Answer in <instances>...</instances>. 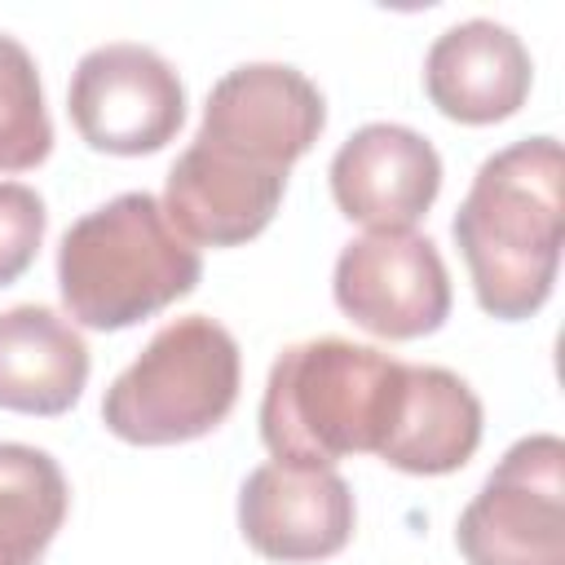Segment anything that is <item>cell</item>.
Returning <instances> with one entry per match:
<instances>
[{
	"instance_id": "1",
	"label": "cell",
	"mask_w": 565,
	"mask_h": 565,
	"mask_svg": "<svg viewBox=\"0 0 565 565\" xmlns=\"http://www.w3.org/2000/svg\"><path fill=\"white\" fill-rule=\"evenodd\" d=\"M450 234L490 318L521 322L539 313L552 296L565 238L561 141L543 132L494 150L477 168Z\"/></svg>"
},
{
	"instance_id": "2",
	"label": "cell",
	"mask_w": 565,
	"mask_h": 565,
	"mask_svg": "<svg viewBox=\"0 0 565 565\" xmlns=\"http://www.w3.org/2000/svg\"><path fill=\"white\" fill-rule=\"evenodd\" d=\"M406 388V362L318 335L287 344L260 393V441L278 463L335 468L344 455H380Z\"/></svg>"
},
{
	"instance_id": "3",
	"label": "cell",
	"mask_w": 565,
	"mask_h": 565,
	"mask_svg": "<svg viewBox=\"0 0 565 565\" xmlns=\"http://www.w3.org/2000/svg\"><path fill=\"white\" fill-rule=\"evenodd\" d=\"M203 278V256L168 221L150 190H124L84 212L57 243V291L66 313L88 331H124Z\"/></svg>"
},
{
	"instance_id": "4",
	"label": "cell",
	"mask_w": 565,
	"mask_h": 565,
	"mask_svg": "<svg viewBox=\"0 0 565 565\" xmlns=\"http://www.w3.org/2000/svg\"><path fill=\"white\" fill-rule=\"evenodd\" d=\"M238 340L207 313L172 318L115 375L102 424L128 446H177L207 437L238 402Z\"/></svg>"
},
{
	"instance_id": "5",
	"label": "cell",
	"mask_w": 565,
	"mask_h": 565,
	"mask_svg": "<svg viewBox=\"0 0 565 565\" xmlns=\"http://www.w3.org/2000/svg\"><path fill=\"white\" fill-rule=\"evenodd\" d=\"M455 543L468 565H565V441H512L459 512Z\"/></svg>"
},
{
	"instance_id": "6",
	"label": "cell",
	"mask_w": 565,
	"mask_h": 565,
	"mask_svg": "<svg viewBox=\"0 0 565 565\" xmlns=\"http://www.w3.org/2000/svg\"><path fill=\"white\" fill-rule=\"evenodd\" d=\"M322 128L327 102L305 71L287 62H243L207 88L194 146L230 163L287 177L291 163L313 150Z\"/></svg>"
},
{
	"instance_id": "7",
	"label": "cell",
	"mask_w": 565,
	"mask_h": 565,
	"mask_svg": "<svg viewBox=\"0 0 565 565\" xmlns=\"http://www.w3.org/2000/svg\"><path fill=\"white\" fill-rule=\"evenodd\" d=\"M66 110L75 132L102 154H154L185 119V84L177 66L137 40H110L79 57Z\"/></svg>"
},
{
	"instance_id": "8",
	"label": "cell",
	"mask_w": 565,
	"mask_h": 565,
	"mask_svg": "<svg viewBox=\"0 0 565 565\" xmlns=\"http://www.w3.org/2000/svg\"><path fill=\"white\" fill-rule=\"evenodd\" d=\"M335 305L380 340L433 335L450 313V274L428 234L371 230L340 247L331 274Z\"/></svg>"
},
{
	"instance_id": "9",
	"label": "cell",
	"mask_w": 565,
	"mask_h": 565,
	"mask_svg": "<svg viewBox=\"0 0 565 565\" xmlns=\"http://www.w3.org/2000/svg\"><path fill=\"white\" fill-rule=\"evenodd\" d=\"M353 486L335 468L260 463L238 490V530L265 561L300 565L344 552L353 539Z\"/></svg>"
},
{
	"instance_id": "10",
	"label": "cell",
	"mask_w": 565,
	"mask_h": 565,
	"mask_svg": "<svg viewBox=\"0 0 565 565\" xmlns=\"http://www.w3.org/2000/svg\"><path fill=\"white\" fill-rule=\"evenodd\" d=\"M331 199L366 230H411L441 190V154L406 124H362L331 154Z\"/></svg>"
},
{
	"instance_id": "11",
	"label": "cell",
	"mask_w": 565,
	"mask_h": 565,
	"mask_svg": "<svg viewBox=\"0 0 565 565\" xmlns=\"http://www.w3.org/2000/svg\"><path fill=\"white\" fill-rule=\"evenodd\" d=\"M534 62L521 35L494 18L446 26L424 53L428 102L459 124H499L530 97Z\"/></svg>"
},
{
	"instance_id": "12",
	"label": "cell",
	"mask_w": 565,
	"mask_h": 565,
	"mask_svg": "<svg viewBox=\"0 0 565 565\" xmlns=\"http://www.w3.org/2000/svg\"><path fill=\"white\" fill-rule=\"evenodd\" d=\"M282 190L287 177L238 168L190 141L168 168V185L159 203L168 221L181 230V238L203 247H238L274 221Z\"/></svg>"
},
{
	"instance_id": "13",
	"label": "cell",
	"mask_w": 565,
	"mask_h": 565,
	"mask_svg": "<svg viewBox=\"0 0 565 565\" xmlns=\"http://www.w3.org/2000/svg\"><path fill=\"white\" fill-rule=\"evenodd\" d=\"M481 397L446 366L406 362V388L380 459L411 477H446L481 446Z\"/></svg>"
},
{
	"instance_id": "14",
	"label": "cell",
	"mask_w": 565,
	"mask_h": 565,
	"mask_svg": "<svg viewBox=\"0 0 565 565\" xmlns=\"http://www.w3.org/2000/svg\"><path fill=\"white\" fill-rule=\"evenodd\" d=\"M84 335L49 305L0 313V406L18 415H62L88 384Z\"/></svg>"
},
{
	"instance_id": "15",
	"label": "cell",
	"mask_w": 565,
	"mask_h": 565,
	"mask_svg": "<svg viewBox=\"0 0 565 565\" xmlns=\"http://www.w3.org/2000/svg\"><path fill=\"white\" fill-rule=\"evenodd\" d=\"M71 508L57 459L26 441H0V565H40Z\"/></svg>"
},
{
	"instance_id": "16",
	"label": "cell",
	"mask_w": 565,
	"mask_h": 565,
	"mask_svg": "<svg viewBox=\"0 0 565 565\" xmlns=\"http://www.w3.org/2000/svg\"><path fill=\"white\" fill-rule=\"evenodd\" d=\"M53 150V124L35 57L22 40L0 31V172H26Z\"/></svg>"
},
{
	"instance_id": "17",
	"label": "cell",
	"mask_w": 565,
	"mask_h": 565,
	"mask_svg": "<svg viewBox=\"0 0 565 565\" xmlns=\"http://www.w3.org/2000/svg\"><path fill=\"white\" fill-rule=\"evenodd\" d=\"M44 199L22 181H0V287L18 282L44 243Z\"/></svg>"
}]
</instances>
